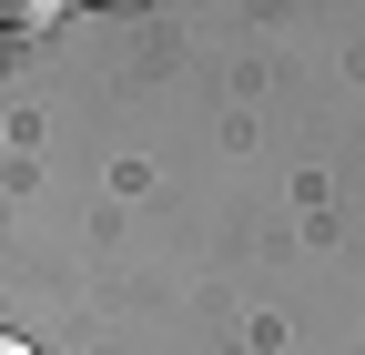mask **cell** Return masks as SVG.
<instances>
[{
  "label": "cell",
  "mask_w": 365,
  "mask_h": 355,
  "mask_svg": "<svg viewBox=\"0 0 365 355\" xmlns=\"http://www.w3.org/2000/svg\"><path fill=\"white\" fill-rule=\"evenodd\" d=\"M61 21V0H0V31L11 41H31V31H51Z\"/></svg>",
  "instance_id": "obj_1"
},
{
  "label": "cell",
  "mask_w": 365,
  "mask_h": 355,
  "mask_svg": "<svg viewBox=\"0 0 365 355\" xmlns=\"http://www.w3.org/2000/svg\"><path fill=\"white\" fill-rule=\"evenodd\" d=\"M91 11H143V0H91Z\"/></svg>",
  "instance_id": "obj_2"
},
{
  "label": "cell",
  "mask_w": 365,
  "mask_h": 355,
  "mask_svg": "<svg viewBox=\"0 0 365 355\" xmlns=\"http://www.w3.org/2000/svg\"><path fill=\"white\" fill-rule=\"evenodd\" d=\"M0 355H31V345H11V335H0Z\"/></svg>",
  "instance_id": "obj_3"
}]
</instances>
